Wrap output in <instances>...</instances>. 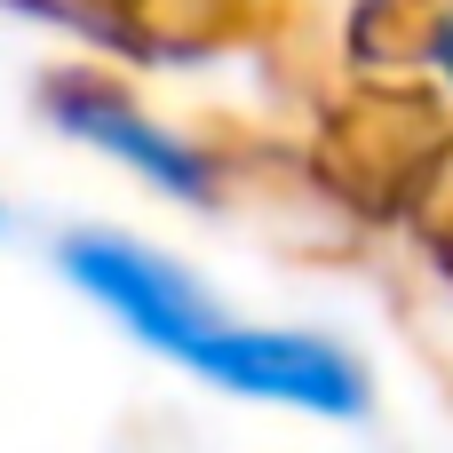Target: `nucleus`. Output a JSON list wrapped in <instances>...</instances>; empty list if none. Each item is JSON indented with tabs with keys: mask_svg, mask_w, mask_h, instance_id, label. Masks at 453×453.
<instances>
[{
	"mask_svg": "<svg viewBox=\"0 0 453 453\" xmlns=\"http://www.w3.org/2000/svg\"><path fill=\"white\" fill-rule=\"evenodd\" d=\"M40 104H48V119L64 127V135H80V143H96V151H111V159H127L143 183H159V191H175V199H207L215 191V175H207V159L175 135V127H159L151 111H135L111 80H88V72H56L48 88H40Z\"/></svg>",
	"mask_w": 453,
	"mask_h": 453,
	"instance_id": "nucleus-3",
	"label": "nucleus"
},
{
	"mask_svg": "<svg viewBox=\"0 0 453 453\" xmlns=\"http://www.w3.org/2000/svg\"><path fill=\"white\" fill-rule=\"evenodd\" d=\"M64 271H72V287H80L88 303H104L111 319H127L151 350L191 358V342L215 326V311H207L199 279H191V271H175L167 255L135 247V239L80 231V239H64Z\"/></svg>",
	"mask_w": 453,
	"mask_h": 453,
	"instance_id": "nucleus-1",
	"label": "nucleus"
},
{
	"mask_svg": "<svg viewBox=\"0 0 453 453\" xmlns=\"http://www.w3.org/2000/svg\"><path fill=\"white\" fill-rule=\"evenodd\" d=\"M191 366L215 374L223 390L247 398H279V406H311V414H358L366 406V374L319 342V334H271V326H207L191 342Z\"/></svg>",
	"mask_w": 453,
	"mask_h": 453,
	"instance_id": "nucleus-2",
	"label": "nucleus"
},
{
	"mask_svg": "<svg viewBox=\"0 0 453 453\" xmlns=\"http://www.w3.org/2000/svg\"><path fill=\"white\" fill-rule=\"evenodd\" d=\"M438 56H446V72H453V24H446V40H438Z\"/></svg>",
	"mask_w": 453,
	"mask_h": 453,
	"instance_id": "nucleus-4",
	"label": "nucleus"
}]
</instances>
